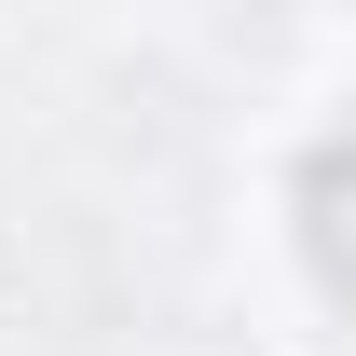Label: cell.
Masks as SVG:
<instances>
[{
	"mask_svg": "<svg viewBox=\"0 0 356 356\" xmlns=\"http://www.w3.org/2000/svg\"><path fill=\"white\" fill-rule=\"evenodd\" d=\"M302 247H315V274H329V302H356V124L302 165Z\"/></svg>",
	"mask_w": 356,
	"mask_h": 356,
	"instance_id": "cell-1",
	"label": "cell"
}]
</instances>
